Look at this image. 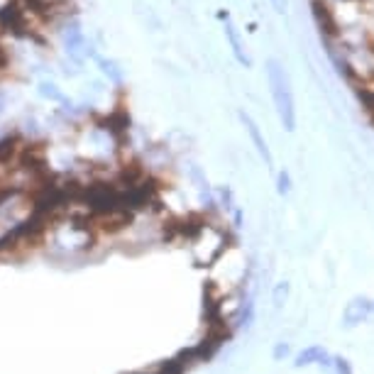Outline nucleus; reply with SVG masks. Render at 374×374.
<instances>
[{
    "mask_svg": "<svg viewBox=\"0 0 374 374\" xmlns=\"http://www.w3.org/2000/svg\"><path fill=\"white\" fill-rule=\"evenodd\" d=\"M30 8L22 3H6L0 6V30L12 34H30Z\"/></svg>",
    "mask_w": 374,
    "mask_h": 374,
    "instance_id": "obj_3",
    "label": "nucleus"
},
{
    "mask_svg": "<svg viewBox=\"0 0 374 374\" xmlns=\"http://www.w3.org/2000/svg\"><path fill=\"white\" fill-rule=\"evenodd\" d=\"M372 311H374V303L369 301L367 296L350 298V303H347L345 311H342V325H345V328H355V325H360L362 320H367Z\"/></svg>",
    "mask_w": 374,
    "mask_h": 374,
    "instance_id": "obj_7",
    "label": "nucleus"
},
{
    "mask_svg": "<svg viewBox=\"0 0 374 374\" xmlns=\"http://www.w3.org/2000/svg\"><path fill=\"white\" fill-rule=\"evenodd\" d=\"M267 83H270V94L274 100L276 118L286 132L296 130V100H294V88L289 72L284 69L279 59L267 61Z\"/></svg>",
    "mask_w": 374,
    "mask_h": 374,
    "instance_id": "obj_1",
    "label": "nucleus"
},
{
    "mask_svg": "<svg viewBox=\"0 0 374 374\" xmlns=\"http://www.w3.org/2000/svg\"><path fill=\"white\" fill-rule=\"evenodd\" d=\"M59 34H61V42H64V50L66 54H69V59H74L76 64H81L86 56L96 54V52L91 50V44H88L86 32H83L78 17L64 15V22L59 25Z\"/></svg>",
    "mask_w": 374,
    "mask_h": 374,
    "instance_id": "obj_2",
    "label": "nucleus"
},
{
    "mask_svg": "<svg viewBox=\"0 0 374 374\" xmlns=\"http://www.w3.org/2000/svg\"><path fill=\"white\" fill-rule=\"evenodd\" d=\"M369 42H372V52H374V37H369Z\"/></svg>",
    "mask_w": 374,
    "mask_h": 374,
    "instance_id": "obj_18",
    "label": "nucleus"
},
{
    "mask_svg": "<svg viewBox=\"0 0 374 374\" xmlns=\"http://www.w3.org/2000/svg\"><path fill=\"white\" fill-rule=\"evenodd\" d=\"M286 296H289V284L284 281V284H279L274 289V306H281L286 301Z\"/></svg>",
    "mask_w": 374,
    "mask_h": 374,
    "instance_id": "obj_13",
    "label": "nucleus"
},
{
    "mask_svg": "<svg viewBox=\"0 0 374 374\" xmlns=\"http://www.w3.org/2000/svg\"><path fill=\"white\" fill-rule=\"evenodd\" d=\"M94 59L96 64H98L100 74H103L113 86H122V83H125V72H122V66L118 64L116 59H105V56H98V54H94Z\"/></svg>",
    "mask_w": 374,
    "mask_h": 374,
    "instance_id": "obj_8",
    "label": "nucleus"
},
{
    "mask_svg": "<svg viewBox=\"0 0 374 374\" xmlns=\"http://www.w3.org/2000/svg\"><path fill=\"white\" fill-rule=\"evenodd\" d=\"M311 12H314L316 25H318L320 34H323L325 39H333L340 34L338 20H336V15H333V10H330L328 3H323V0H311Z\"/></svg>",
    "mask_w": 374,
    "mask_h": 374,
    "instance_id": "obj_6",
    "label": "nucleus"
},
{
    "mask_svg": "<svg viewBox=\"0 0 374 374\" xmlns=\"http://www.w3.org/2000/svg\"><path fill=\"white\" fill-rule=\"evenodd\" d=\"M39 96L42 98H47V100H52V103H69V98L64 96V91H61L56 83H52V81H42L39 83Z\"/></svg>",
    "mask_w": 374,
    "mask_h": 374,
    "instance_id": "obj_10",
    "label": "nucleus"
},
{
    "mask_svg": "<svg viewBox=\"0 0 374 374\" xmlns=\"http://www.w3.org/2000/svg\"><path fill=\"white\" fill-rule=\"evenodd\" d=\"M333 364H336V372L338 374H352L350 362H347L345 358H340V355H338V358H333Z\"/></svg>",
    "mask_w": 374,
    "mask_h": 374,
    "instance_id": "obj_14",
    "label": "nucleus"
},
{
    "mask_svg": "<svg viewBox=\"0 0 374 374\" xmlns=\"http://www.w3.org/2000/svg\"><path fill=\"white\" fill-rule=\"evenodd\" d=\"M272 8H274V12H279V15H284L286 8H289V0H270Z\"/></svg>",
    "mask_w": 374,
    "mask_h": 374,
    "instance_id": "obj_16",
    "label": "nucleus"
},
{
    "mask_svg": "<svg viewBox=\"0 0 374 374\" xmlns=\"http://www.w3.org/2000/svg\"><path fill=\"white\" fill-rule=\"evenodd\" d=\"M6 61H8V56H6V50H3V44H0V69L6 66Z\"/></svg>",
    "mask_w": 374,
    "mask_h": 374,
    "instance_id": "obj_17",
    "label": "nucleus"
},
{
    "mask_svg": "<svg viewBox=\"0 0 374 374\" xmlns=\"http://www.w3.org/2000/svg\"><path fill=\"white\" fill-rule=\"evenodd\" d=\"M276 191H279L281 196H286V193L292 191V176H289V171H279V174H276Z\"/></svg>",
    "mask_w": 374,
    "mask_h": 374,
    "instance_id": "obj_11",
    "label": "nucleus"
},
{
    "mask_svg": "<svg viewBox=\"0 0 374 374\" xmlns=\"http://www.w3.org/2000/svg\"><path fill=\"white\" fill-rule=\"evenodd\" d=\"M237 118H240L242 127H245V132H248L250 140H252V144H254V149H257V154L264 160V164L272 166V164H274V157H272L270 144H267V140H264L262 130H259V125L254 122V118L250 116L248 110H237Z\"/></svg>",
    "mask_w": 374,
    "mask_h": 374,
    "instance_id": "obj_5",
    "label": "nucleus"
},
{
    "mask_svg": "<svg viewBox=\"0 0 374 374\" xmlns=\"http://www.w3.org/2000/svg\"><path fill=\"white\" fill-rule=\"evenodd\" d=\"M252 316H254V303L248 301V303H245V308H242V314H240V318H237V323L250 325V323H252Z\"/></svg>",
    "mask_w": 374,
    "mask_h": 374,
    "instance_id": "obj_12",
    "label": "nucleus"
},
{
    "mask_svg": "<svg viewBox=\"0 0 374 374\" xmlns=\"http://www.w3.org/2000/svg\"><path fill=\"white\" fill-rule=\"evenodd\" d=\"M218 20L223 22V32H226V39H228V44H230V50H232V56H235V61L240 66H245V69H250V66H252V56L248 54V47H245V42H242L240 30H237L235 25H232L230 12H228V10H220L218 12Z\"/></svg>",
    "mask_w": 374,
    "mask_h": 374,
    "instance_id": "obj_4",
    "label": "nucleus"
},
{
    "mask_svg": "<svg viewBox=\"0 0 374 374\" xmlns=\"http://www.w3.org/2000/svg\"><path fill=\"white\" fill-rule=\"evenodd\" d=\"M328 355V352L323 350L320 345H311V347H306L303 352H298L296 355V367H306V364H314V362H323V358Z\"/></svg>",
    "mask_w": 374,
    "mask_h": 374,
    "instance_id": "obj_9",
    "label": "nucleus"
},
{
    "mask_svg": "<svg viewBox=\"0 0 374 374\" xmlns=\"http://www.w3.org/2000/svg\"><path fill=\"white\" fill-rule=\"evenodd\" d=\"M286 355H289V345H286V342H276L274 360H281V358H286Z\"/></svg>",
    "mask_w": 374,
    "mask_h": 374,
    "instance_id": "obj_15",
    "label": "nucleus"
}]
</instances>
